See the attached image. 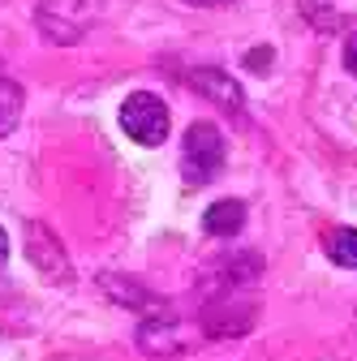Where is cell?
Listing matches in <instances>:
<instances>
[{
    "label": "cell",
    "instance_id": "6da1fadb",
    "mask_svg": "<svg viewBox=\"0 0 357 361\" xmlns=\"http://www.w3.org/2000/svg\"><path fill=\"white\" fill-rule=\"evenodd\" d=\"M224 168V138L219 129L207 121H194L186 129V142H181V172L190 185H207V180Z\"/></svg>",
    "mask_w": 357,
    "mask_h": 361
},
{
    "label": "cell",
    "instance_id": "7a4b0ae2",
    "mask_svg": "<svg viewBox=\"0 0 357 361\" xmlns=\"http://www.w3.org/2000/svg\"><path fill=\"white\" fill-rule=\"evenodd\" d=\"M168 108L164 99H155L151 90H133V95L121 104V129L129 133L138 147H159L168 138Z\"/></svg>",
    "mask_w": 357,
    "mask_h": 361
},
{
    "label": "cell",
    "instance_id": "3957f363",
    "mask_svg": "<svg viewBox=\"0 0 357 361\" xmlns=\"http://www.w3.org/2000/svg\"><path fill=\"white\" fill-rule=\"evenodd\" d=\"M99 13V0H43L39 5V26L52 43H78L91 30Z\"/></svg>",
    "mask_w": 357,
    "mask_h": 361
},
{
    "label": "cell",
    "instance_id": "277c9868",
    "mask_svg": "<svg viewBox=\"0 0 357 361\" xmlns=\"http://www.w3.org/2000/svg\"><path fill=\"white\" fill-rule=\"evenodd\" d=\"M202 228H207L211 237H233V233H241V228H246V202H237V198L211 202L207 215H202Z\"/></svg>",
    "mask_w": 357,
    "mask_h": 361
},
{
    "label": "cell",
    "instance_id": "5b68a950",
    "mask_svg": "<svg viewBox=\"0 0 357 361\" xmlns=\"http://www.w3.org/2000/svg\"><path fill=\"white\" fill-rule=\"evenodd\" d=\"M190 86H198V95H211L215 104H224L229 112L241 108V90H237V82L224 78V73H215V69H198V73H190Z\"/></svg>",
    "mask_w": 357,
    "mask_h": 361
},
{
    "label": "cell",
    "instance_id": "8992f818",
    "mask_svg": "<svg viewBox=\"0 0 357 361\" xmlns=\"http://www.w3.org/2000/svg\"><path fill=\"white\" fill-rule=\"evenodd\" d=\"M22 104H26L22 86L9 82V78H0V138H5V133L22 121Z\"/></svg>",
    "mask_w": 357,
    "mask_h": 361
},
{
    "label": "cell",
    "instance_id": "52a82bcc",
    "mask_svg": "<svg viewBox=\"0 0 357 361\" xmlns=\"http://www.w3.org/2000/svg\"><path fill=\"white\" fill-rule=\"evenodd\" d=\"M327 254H332L336 267L357 271V228H336V233L327 237Z\"/></svg>",
    "mask_w": 357,
    "mask_h": 361
},
{
    "label": "cell",
    "instance_id": "ba28073f",
    "mask_svg": "<svg viewBox=\"0 0 357 361\" xmlns=\"http://www.w3.org/2000/svg\"><path fill=\"white\" fill-rule=\"evenodd\" d=\"M344 69L357 78V35H349V39H344Z\"/></svg>",
    "mask_w": 357,
    "mask_h": 361
},
{
    "label": "cell",
    "instance_id": "9c48e42d",
    "mask_svg": "<svg viewBox=\"0 0 357 361\" xmlns=\"http://www.w3.org/2000/svg\"><path fill=\"white\" fill-rule=\"evenodd\" d=\"M186 5H198V9H215V5H229V0H186Z\"/></svg>",
    "mask_w": 357,
    "mask_h": 361
},
{
    "label": "cell",
    "instance_id": "30bf717a",
    "mask_svg": "<svg viewBox=\"0 0 357 361\" xmlns=\"http://www.w3.org/2000/svg\"><path fill=\"white\" fill-rule=\"evenodd\" d=\"M5 258H9V237H5V228H0V267H5Z\"/></svg>",
    "mask_w": 357,
    "mask_h": 361
}]
</instances>
